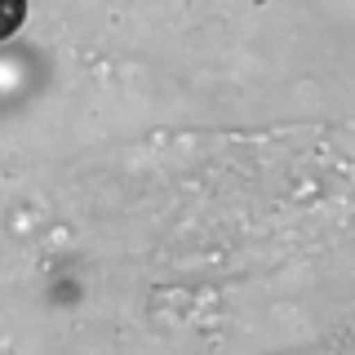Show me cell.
I'll return each instance as SVG.
<instances>
[{
	"mask_svg": "<svg viewBox=\"0 0 355 355\" xmlns=\"http://www.w3.org/2000/svg\"><path fill=\"white\" fill-rule=\"evenodd\" d=\"M27 18V0H0V40H9Z\"/></svg>",
	"mask_w": 355,
	"mask_h": 355,
	"instance_id": "obj_1",
	"label": "cell"
}]
</instances>
